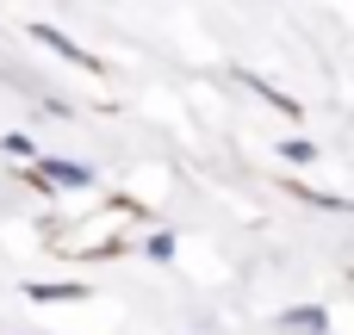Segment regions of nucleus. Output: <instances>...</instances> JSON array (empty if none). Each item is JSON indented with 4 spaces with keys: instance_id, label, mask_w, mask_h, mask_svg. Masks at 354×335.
<instances>
[{
    "instance_id": "1",
    "label": "nucleus",
    "mask_w": 354,
    "mask_h": 335,
    "mask_svg": "<svg viewBox=\"0 0 354 335\" xmlns=\"http://www.w3.org/2000/svg\"><path fill=\"white\" fill-rule=\"evenodd\" d=\"M31 174H37L44 186H56V193H81V186H93V168L62 162V155H37V162H31Z\"/></svg>"
},
{
    "instance_id": "2",
    "label": "nucleus",
    "mask_w": 354,
    "mask_h": 335,
    "mask_svg": "<svg viewBox=\"0 0 354 335\" xmlns=\"http://www.w3.org/2000/svg\"><path fill=\"white\" fill-rule=\"evenodd\" d=\"M31 37H37V44H44V50H56V56H62V62H81V68H100V56H87V50H81V44H75V37H62V31H56V25H31Z\"/></svg>"
},
{
    "instance_id": "3",
    "label": "nucleus",
    "mask_w": 354,
    "mask_h": 335,
    "mask_svg": "<svg viewBox=\"0 0 354 335\" xmlns=\"http://www.w3.org/2000/svg\"><path fill=\"white\" fill-rule=\"evenodd\" d=\"M25 298H37V305H68V298H87V286H75V280H56V286H25Z\"/></svg>"
},
{
    "instance_id": "4",
    "label": "nucleus",
    "mask_w": 354,
    "mask_h": 335,
    "mask_svg": "<svg viewBox=\"0 0 354 335\" xmlns=\"http://www.w3.org/2000/svg\"><path fill=\"white\" fill-rule=\"evenodd\" d=\"M324 323H330V317H324L317 305H311V311H286V317H280V329H292V335H324Z\"/></svg>"
},
{
    "instance_id": "5",
    "label": "nucleus",
    "mask_w": 354,
    "mask_h": 335,
    "mask_svg": "<svg viewBox=\"0 0 354 335\" xmlns=\"http://www.w3.org/2000/svg\"><path fill=\"white\" fill-rule=\"evenodd\" d=\"M0 149H12L19 162H37V143H31V137H19V131H6V137H0Z\"/></svg>"
},
{
    "instance_id": "6",
    "label": "nucleus",
    "mask_w": 354,
    "mask_h": 335,
    "mask_svg": "<svg viewBox=\"0 0 354 335\" xmlns=\"http://www.w3.org/2000/svg\"><path fill=\"white\" fill-rule=\"evenodd\" d=\"M280 155H286V162H299V168H305V162H317V143H305V137H292V143H286V149H280Z\"/></svg>"
},
{
    "instance_id": "7",
    "label": "nucleus",
    "mask_w": 354,
    "mask_h": 335,
    "mask_svg": "<svg viewBox=\"0 0 354 335\" xmlns=\"http://www.w3.org/2000/svg\"><path fill=\"white\" fill-rule=\"evenodd\" d=\"M143 255H149V261H168V255H174V236H168V230H156V236L143 242Z\"/></svg>"
}]
</instances>
